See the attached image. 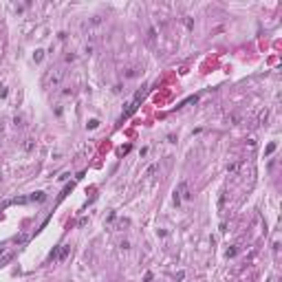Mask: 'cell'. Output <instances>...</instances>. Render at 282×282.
<instances>
[{
    "label": "cell",
    "instance_id": "obj_1",
    "mask_svg": "<svg viewBox=\"0 0 282 282\" xmlns=\"http://www.w3.org/2000/svg\"><path fill=\"white\" fill-rule=\"evenodd\" d=\"M192 199V192H190V183L187 181H181L174 190V203H183V201H190Z\"/></svg>",
    "mask_w": 282,
    "mask_h": 282
},
{
    "label": "cell",
    "instance_id": "obj_2",
    "mask_svg": "<svg viewBox=\"0 0 282 282\" xmlns=\"http://www.w3.org/2000/svg\"><path fill=\"white\" fill-rule=\"evenodd\" d=\"M62 77H64V71L62 69H55L53 73H49L44 77V84H46V86H51V84H53V86H58V84L62 82Z\"/></svg>",
    "mask_w": 282,
    "mask_h": 282
},
{
    "label": "cell",
    "instance_id": "obj_3",
    "mask_svg": "<svg viewBox=\"0 0 282 282\" xmlns=\"http://www.w3.org/2000/svg\"><path fill=\"white\" fill-rule=\"evenodd\" d=\"M97 126H99L97 119H90V121H88V128H97Z\"/></svg>",
    "mask_w": 282,
    "mask_h": 282
}]
</instances>
